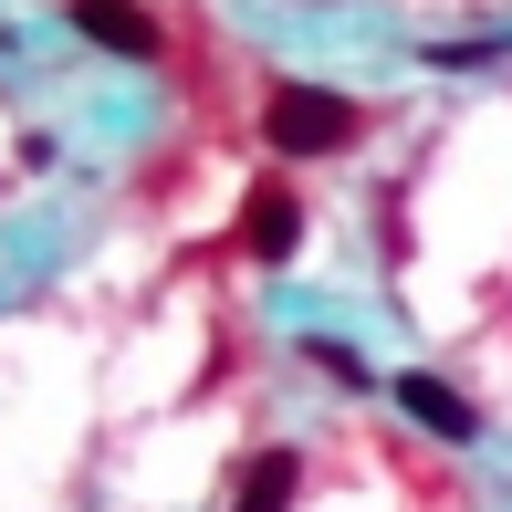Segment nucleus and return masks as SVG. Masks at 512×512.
I'll list each match as a JSON object with an SVG mask.
<instances>
[{"label":"nucleus","mask_w":512,"mask_h":512,"mask_svg":"<svg viewBox=\"0 0 512 512\" xmlns=\"http://www.w3.org/2000/svg\"><path fill=\"white\" fill-rule=\"evenodd\" d=\"M377 241H387V262H408V199H398V189L377 199Z\"/></svg>","instance_id":"obj_7"},{"label":"nucleus","mask_w":512,"mask_h":512,"mask_svg":"<svg viewBox=\"0 0 512 512\" xmlns=\"http://www.w3.org/2000/svg\"><path fill=\"white\" fill-rule=\"evenodd\" d=\"M366 136V105L335 95V84H272L262 105V147L283 157V168H314V157H345Z\"/></svg>","instance_id":"obj_1"},{"label":"nucleus","mask_w":512,"mask_h":512,"mask_svg":"<svg viewBox=\"0 0 512 512\" xmlns=\"http://www.w3.org/2000/svg\"><path fill=\"white\" fill-rule=\"evenodd\" d=\"M304 366H314V377H335L345 398H356V387H377V366H366L345 335H304Z\"/></svg>","instance_id":"obj_6"},{"label":"nucleus","mask_w":512,"mask_h":512,"mask_svg":"<svg viewBox=\"0 0 512 512\" xmlns=\"http://www.w3.org/2000/svg\"><path fill=\"white\" fill-rule=\"evenodd\" d=\"M241 262H262V272H283L293 251H304V199H293V178H251V199H241Z\"/></svg>","instance_id":"obj_2"},{"label":"nucleus","mask_w":512,"mask_h":512,"mask_svg":"<svg viewBox=\"0 0 512 512\" xmlns=\"http://www.w3.org/2000/svg\"><path fill=\"white\" fill-rule=\"evenodd\" d=\"M63 21H74L95 53H115V63H157V53H168L157 11H136V0H63Z\"/></svg>","instance_id":"obj_3"},{"label":"nucleus","mask_w":512,"mask_h":512,"mask_svg":"<svg viewBox=\"0 0 512 512\" xmlns=\"http://www.w3.org/2000/svg\"><path fill=\"white\" fill-rule=\"evenodd\" d=\"M398 408H408L418 429L439 439V450H471V439H481V408L460 398L450 377H429V366H408V377H398Z\"/></svg>","instance_id":"obj_4"},{"label":"nucleus","mask_w":512,"mask_h":512,"mask_svg":"<svg viewBox=\"0 0 512 512\" xmlns=\"http://www.w3.org/2000/svg\"><path fill=\"white\" fill-rule=\"evenodd\" d=\"M293 502H304V450H283V439L251 450L241 481H230V512H293Z\"/></svg>","instance_id":"obj_5"}]
</instances>
